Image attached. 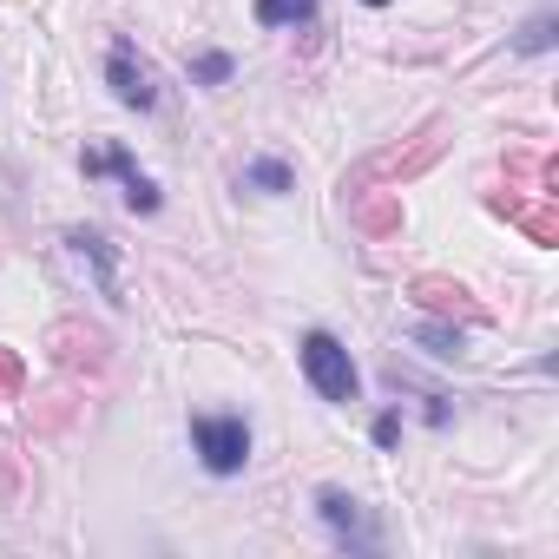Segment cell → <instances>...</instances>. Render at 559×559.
<instances>
[{
  "instance_id": "ba28073f",
  "label": "cell",
  "mask_w": 559,
  "mask_h": 559,
  "mask_svg": "<svg viewBox=\"0 0 559 559\" xmlns=\"http://www.w3.org/2000/svg\"><path fill=\"white\" fill-rule=\"evenodd\" d=\"M552 40H559V14L539 8V14H526V27L513 34V53H520V60H539V53H552Z\"/></svg>"
},
{
  "instance_id": "277c9868",
  "label": "cell",
  "mask_w": 559,
  "mask_h": 559,
  "mask_svg": "<svg viewBox=\"0 0 559 559\" xmlns=\"http://www.w3.org/2000/svg\"><path fill=\"white\" fill-rule=\"evenodd\" d=\"M106 86H112V99H119L126 112H158V73L139 60L132 40H112V53H106Z\"/></svg>"
},
{
  "instance_id": "7c38bea8",
  "label": "cell",
  "mask_w": 559,
  "mask_h": 559,
  "mask_svg": "<svg viewBox=\"0 0 559 559\" xmlns=\"http://www.w3.org/2000/svg\"><path fill=\"white\" fill-rule=\"evenodd\" d=\"M369 435H376V448H395V441H402V408H382Z\"/></svg>"
},
{
  "instance_id": "9c48e42d",
  "label": "cell",
  "mask_w": 559,
  "mask_h": 559,
  "mask_svg": "<svg viewBox=\"0 0 559 559\" xmlns=\"http://www.w3.org/2000/svg\"><path fill=\"white\" fill-rule=\"evenodd\" d=\"M415 343L428 356H441V362H461L467 356V330H454V323H415Z\"/></svg>"
},
{
  "instance_id": "5b68a950",
  "label": "cell",
  "mask_w": 559,
  "mask_h": 559,
  "mask_svg": "<svg viewBox=\"0 0 559 559\" xmlns=\"http://www.w3.org/2000/svg\"><path fill=\"white\" fill-rule=\"evenodd\" d=\"M317 513H323V526H330L349 552H376V546H382V533H376L369 507H362L349 487H317Z\"/></svg>"
},
{
  "instance_id": "8992f818",
  "label": "cell",
  "mask_w": 559,
  "mask_h": 559,
  "mask_svg": "<svg viewBox=\"0 0 559 559\" xmlns=\"http://www.w3.org/2000/svg\"><path fill=\"white\" fill-rule=\"evenodd\" d=\"M67 250L93 270L99 297L119 310V304H126V290H119V250H112V237H106V230H93V224H80V230H67Z\"/></svg>"
},
{
  "instance_id": "6da1fadb",
  "label": "cell",
  "mask_w": 559,
  "mask_h": 559,
  "mask_svg": "<svg viewBox=\"0 0 559 559\" xmlns=\"http://www.w3.org/2000/svg\"><path fill=\"white\" fill-rule=\"evenodd\" d=\"M191 454L211 480H237L250 467V421L243 415H191Z\"/></svg>"
},
{
  "instance_id": "7a4b0ae2",
  "label": "cell",
  "mask_w": 559,
  "mask_h": 559,
  "mask_svg": "<svg viewBox=\"0 0 559 559\" xmlns=\"http://www.w3.org/2000/svg\"><path fill=\"white\" fill-rule=\"evenodd\" d=\"M297 362H304V376H310V389L323 395V402H356V389H362V376H356V362H349V349L330 336V330H310L304 343H297Z\"/></svg>"
},
{
  "instance_id": "8fae6325",
  "label": "cell",
  "mask_w": 559,
  "mask_h": 559,
  "mask_svg": "<svg viewBox=\"0 0 559 559\" xmlns=\"http://www.w3.org/2000/svg\"><path fill=\"white\" fill-rule=\"evenodd\" d=\"M230 73H237V60H230V53H217V47L191 60V86H230Z\"/></svg>"
},
{
  "instance_id": "4fadbf2b",
  "label": "cell",
  "mask_w": 559,
  "mask_h": 559,
  "mask_svg": "<svg viewBox=\"0 0 559 559\" xmlns=\"http://www.w3.org/2000/svg\"><path fill=\"white\" fill-rule=\"evenodd\" d=\"M362 8H389V0H362Z\"/></svg>"
},
{
  "instance_id": "52a82bcc",
  "label": "cell",
  "mask_w": 559,
  "mask_h": 559,
  "mask_svg": "<svg viewBox=\"0 0 559 559\" xmlns=\"http://www.w3.org/2000/svg\"><path fill=\"white\" fill-rule=\"evenodd\" d=\"M237 191H257V198H290L297 191V165L290 158H250L237 171Z\"/></svg>"
},
{
  "instance_id": "30bf717a",
  "label": "cell",
  "mask_w": 559,
  "mask_h": 559,
  "mask_svg": "<svg viewBox=\"0 0 559 559\" xmlns=\"http://www.w3.org/2000/svg\"><path fill=\"white\" fill-rule=\"evenodd\" d=\"M263 27H317V0H257Z\"/></svg>"
},
{
  "instance_id": "3957f363",
  "label": "cell",
  "mask_w": 559,
  "mask_h": 559,
  "mask_svg": "<svg viewBox=\"0 0 559 559\" xmlns=\"http://www.w3.org/2000/svg\"><path fill=\"white\" fill-rule=\"evenodd\" d=\"M80 171H86V178H119V185H126V204H132L139 217L165 211V191H158V178H152V171H139V158H132L126 145H106V152H80Z\"/></svg>"
}]
</instances>
